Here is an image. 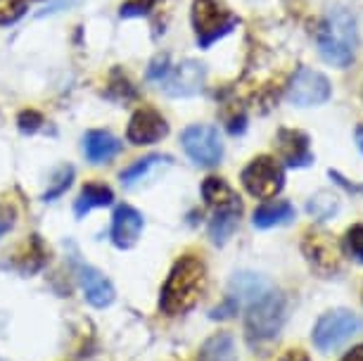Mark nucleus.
Here are the masks:
<instances>
[{
	"label": "nucleus",
	"mask_w": 363,
	"mask_h": 361,
	"mask_svg": "<svg viewBox=\"0 0 363 361\" xmlns=\"http://www.w3.org/2000/svg\"><path fill=\"white\" fill-rule=\"evenodd\" d=\"M190 22H193L197 45L202 50H209L211 45L218 43L223 36H228L235 29L240 19L218 0H195L193 12H190Z\"/></svg>",
	"instance_id": "7ed1b4c3"
},
{
	"label": "nucleus",
	"mask_w": 363,
	"mask_h": 361,
	"mask_svg": "<svg viewBox=\"0 0 363 361\" xmlns=\"http://www.w3.org/2000/svg\"><path fill=\"white\" fill-rule=\"evenodd\" d=\"M29 10V0H0V26L17 24Z\"/></svg>",
	"instance_id": "bb28decb"
},
{
	"label": "nucleus",
	"mask_w": 363,
	"mask_h": 361,
	"mask_svg": "<svg viewBox=\"0 0 363 361\" xmlns=\"http://www.w3.org/2000/svg\"><path fill=\"white\" fill-rule=\"evenodd\" d=\"M301 252L311 269L323 278L335 276L342 269V248L333 233L323 228H309L301 240Z\"/></svg>",
	"instance_id": "0eeeda50"
},
{
	"label": "nucleus",
	"mask_w": 363,
	"mask_h": 361,
	"mask_svg": "<svg viewBox=\"0 0 363 361\" xmlns=\"http://www.w3.org/2000/svg\"><path fill=\"white\" fill-rule=\"evenodd\" d=\"M74 181V167L72 165H62L55 169V174L50 176V181H48V188L43 193V200L45 202H52L57 200V197H62L67 190H69Z\"/></svg>",
	"instance_id": "b1692460"
},
{
	"label": "nucleus",
	"mask_w": 363,
	"mask_h": 361,
	"mask_svg": "<svg viewBox=\"0 0 363 361\" xmlns=\"http://www.w3.org/2000/svg\"><path fill=\"white\" fill-rule=\"evenodd\" d=\"M340 202L337 197H335L333 193H318L316 197H311L309 204H306V209H309V214L313 216V219H330V216L337 212Z\"/></svg>",
	"instance_id": "a878e982"
},
{
	"label": "nucleus",
	"mask_w": 363,
	"mask_h": 361,
	"mask_svg": "<svg viewBox=\"0 0 363 361\" xmlns=\"http://www.w3.org/2000/svg\"><path fill=\"white\" fill-rule=\"evenodd\" d=\"M240 214L238 212H221L214 214V219L209 223V235L216 245H223L233 235V231L238 228Z\"/></svg>",
	"instance_id": "393cba45"
},
{
	"label": "nucleus",
	"mask_w": 363,
	"mask_h": 361,
	"mask_svg": "<svg viewBox=\"0 0 363 361\" xmlns=\"http://www.w3.org/2000/svg\"><path fill=\"white\" fill-rule=\"evenodd\" d=\"M105 95L107 100L112 102H128V100H135L138 98V91H135V86L131 84V79L126 77L124 72L119 70V67H114L112 72H109V79H107V88H105Z\"/></svg>",
	"instance_id": "4be33fe9"
},
{
	"label": "nucleus",
	"mask_w": 363,
	"mask_h": 361,
	"mask_svg": "<svg viewBox=\"0 0 363 361\" xmlns=\"http://www.w3.org/2000/svg\"><path fill=\"white\" fill-rule=\"evenodd\" d=\"M171 70V57H169V52H160L152 62H150L147 67V81H152V84L160 86L164 79H167V74Z\"/></svg>",
	"instance_id": "7c9ffc66"
},
{
	"label": "nucleus",
	"mask_w": 363,
	"mask_h": 361,
	"mask_svg": "<svg viewBox=\"0 0 363 361\" xmlns=\"http://www.w3.org/2000/svg\"><path fill=\"white\" fill-rule=\"evenodd\" d=\"M45 124V117L40 114L38 110H33V107H29V110H22L17 114V126H19V131L22 133H36L40 131Z\"/></svg>",
	"instance_id": "c756f323"
},
{
	"label": "nucleus",
	"mask_w": 363,
	"mask_h": 361,
	"mask_svg": "<svg viewBox=\"0 0 363 361\" xmlns=\"http://www.w3.org/2000/svg\"><path fill=\"white\" fill-rule=\"evenodd\" d=\"M81 0H50L43 10L36 12V17H48V15H57V12H65V10H72L74 5H79Z\"/></svg>",
	"instance_id": "473e14b6"
},
{
	"label": "nucleus",
	"mask_w": 363,
	"mask_h": 361,
	"mask_svg": "<svg viewBox=\"0 0 363 361\" xmlns=\"http://www.w3.org/2000/svg\"><path fill=\"white\" fill-rule=\"evenodd\" d=\"M294 204L287 202V200H271V202H264L262 207L255 212V228H273V226H283V223H290L294 219Z\"/></svg>",
	"instance_id": "6ab92c4d"
},
{
	"label": "nucleus",
	"mask_w": 363,
	"mask_h": 361,
	"mask_svg": "<svg viewBox=\"0 0 363 361\" xmlns=\"http://www.w3.org/2000/svg\"><path fill=\"white\" fill-rule=\"evenodd\" d=\"M278 361H311V359H309V354H306V352H301V350H290V352H285Z\"/></svg>",
	"instance_id": "72a5a7b5"
},
{
	"label": "nucleus",
	"mask_w": 363,
	"mask_h": 361,
	"mask_svg": "<svg viewBox=\"0 0 363 361\" xmlns=\"http://www.w3.org/2000/svg\"><path fill=\"white\" fill-rule=\"evenodd\" d=\"M119 152H121V143L109 131L95 128V131H88L84 135V155L91 165H105V162H112Z\"/></svg>",
	"instance_id": "f3484780"
},
{
	"label": "nucleus",
	"mask_w": 363,
	"mask_h": 361,
	"mask_svg": "<svg viewBox=\"0 0 363 361\" xmlns=\"http://www.w3.org/2000/svg\"><path fill=\"white\" fill-rule=\"evenodd\" d=\"M342 361H363V345L354 347L352 352H347L345 357H342Z\"/></svg>",
	"instance_id": "f704fd0d"
},
{
	"label": "nucleus",
	"mask_w": 363,
	"mask_h": 361,
	"mask_svg": "<svg viewBox=\"0 0 363 361\" xmlns=\"http://www.w3.org/2000/svg\"><path fill=\"white\" fill-rule=\"evenodd\" d=\"M200 361H238L235 340L230 333H216L200 350Z\"/></svg>",
	"instance_id": "412c9836"
},
{
	"label": "nucleus",
	"mask_w": 363,
	"mask_h": 361,
	"mask_svg": "<svg viewBox=\"0 0 363 361\" xmlns=\"http://www.w3.org/2000/svg\"><path fill=\"white\" fill-rule=\"evenodd\" d=\"M169 135V124L162 117L160 110L150 105H140L138 110L131 114L126 126V140L131 145H155V143L164 140Z\"/></svg>",
	"instance_id": "9d476101"
},
{
	"label": "nucleus",
	"mask_w": 363,
	"mask_h": 361,
	"mask_svg": "<svg viewBox=\"0 0 363 361\" xmlns=\"http://www.w3.org/2000/svg\"><path fill=\"white\" fill-rule=\"evenodd\" d=\"M79 283L84 288L86 299L98 309H105L114 302V288L109 283V278L98 271L95 267H88V264H79Z\"/></svg>",
	"instance_id": "2eb2a0df"
},
{
	"label": "nucleus",
	"mask_w": 363,
	"mask_h": 361,
	"mask_svg": "<svg viewBox=\"0 0 363 361\" xmlns=\"http://www.w3.org/2000/svg\"><path fill=\"white\" fill-rule=\"evenodd\" d=\"M202 197L216 214H221V212L242 214V202H240V197L235 195V190H233L223 179H218V176H209V179H204Z\"/></svg>",
	"instance_id": "dca6fc26"
},
{
	"label": "nucleus",
	"mask_w": 363,
	"mask_h": 361,
	"mask_svg": "<svg viewBox=\"0 0 363 361\" xmlns=\"http://www.w3.org/2000/svg\"><path fill=\"white\" fill-rule=\"evenodd\" d=\"M48 264V248L40 235H29L8 255V267L22 276L38 274Z\"/></svg>",
	"instance_id": "ddd939ff"
},
{
	"label": "nucleus",
	"mask_w": 363,
	"mask_h": 361,
	"mask_svg": "<svg viewBox=\"0 0 363 361\" xmlns=\"http://www.w3.org/2000/svg\"><path fill=\"white\" fill-rule=\"evenodd\" d=\"M143 226H145V219L131 204H121V207L114 209L112 216V231H109V238L119 250H128L138 243V238L143 233Z\"/></svg>",
	"instance_id": "4468645a"
},
{
	"label": "nucleus",
	"mask_w": 363,
	"mask_h": 361,
	"mask_svg": "<svg viewBox=\"0 0 363 361\" xmlns=\"http://www.w3.org/2000/svg\"><path fill=\"white\" fill-rule=\"evenodd\" d=\"M345 248H347L349 257H352L354 262L363 264V226H361V223H356V226H352L347 231Z\"/></svg>",
	"instance_id": "cd10ccee"
},
{
	"label": "nucleus",
	"mask_w": 363,
	"mask_h": 361,
	"mask_svg": "<svg viewBox=\"0 0 363 361\" xmlns=\"http://www.w3.org/2000/svg\"><path fill=\"white\" fill-rule=\"evenodd\" d=\"M171 157H167V155H147V157H143V160H135L131 167H126L124 172H121V183L124 186H133V183H138L143 181L145 176L152 172L155 167H160V165H169Z\"/></svg>",
	"instance_id": "5701e85b"
},
{
	"label": "nucleus",
	"mask_w": 363,
	"mask_h": 361,
	"mask_svg": "<svg viewBox=\"0 0 363 361\" xmlns=\"http://www.w3.org/2000/svg\"><path fill=\"white\" fill-rule=\"evenodd\" d=\"M157 0H126L119 8L121 19H133V17H145L155 10Z\"/></svg>",
	"instance_id": "c85d7f7f"
},
{
	"label": "nucleus",
	"mask_w": 363,
	"mask_h": 361,
	"mask_svg": "<svg viewBox=\"0 0 363 361\" xmlns=\"http://www.w3.org/2000/svg\"><path fill=\"white\" fill-rule=\"evenodd\" d=\"M333 95V86L328 77H323L320 72L316 70H299L294 74L292 84L287 86V100L297 107H316V105H323V102L330 100Z\"/></svg>",
	"instance_id": "1a4fd4ad"
},
{
	"label": "nucleus",
	"mask_w": 363,
	"mask_h": 361,
	"mask_svg": "<svg viewBox=\"0 0 363 361\" xmlns=\"http://www.w3.org/2000/svg\"><path fill=\"white\" fill-rule=\"evenodd\" d=\"M361 299H363V290H361Z\"/></svg>",
	"instance_id": "e433bc0d"
},
{
	"label": "nucleus",
	"mask_w": 363,
	"mask_h": 361,
	"mask_svg": "<svg viewBox=\"0 0 363 361\" xmlns=\"http://www.w3.org/2000/svg\"><path fill=\"white\" fill-rule=\"evenodd\" d=\"M207 283V267L200 257L186 255L171 267L167 283L162 288L160 306L167 316H181L188 314L193 306L200 302V295L204 292Z\"/></svg>",
	"instance_id": "f257e3e1"
},
{
	"label": "nucleus",
	"mask_w": 363,
	"mask_h": 361,
	"mask_svg": "<svg viewBox=\"0 0 363 361\" xmlns=\"http://www.w3.org/2000/svg\"><path fill=\"white\" fill-rule=\"evenodd\" d=\"M181 145L197 167H216L223 160V140L218 128L193 124L181 133Z\"/></svg>",
	"instance_id": "6e6552de"
},
{
	"label": "nucleus",
	"mask_w": 363,
	"mask_h": 361,
	"mask_svg": "<svg viewBox=\"0 0 363 361\" xmlns=\"http://www.w3.org/2000/svg\"><path fill=\"white\" fill-rule=\"evenodd\" d=\"M285 323V299L276 290H269L266 295L257 297L247 306V316H245V331L252 345L269 343L278 338L280 328Z\"/></svg>",
	"instance_id": "20e7f679"
},
{
	"label": "nucleus",
	"mask_w": 363,
	"mask_h": 361,
	"mask_svg": "<svg viewBox=\"0 0 363 361\" xmlns=\"http://www.w3.org/2000/svg\"><path fill=\"white\" fill-rule=\"evenodd\" d=\"M112 202H114V190L100 181H91L81 188L77 202H74V214H77L79 219H84L88 212L100 209V207H109Z\"/></svg>",
	"instance_id": "a211bd4d"
},
{
	"label": "nucleus",
	"mask_w": 363,
	"mask_h": 361,
	"mask_svg": "<svg viewBox=\"0 0 363 361\" xmlns=\"http://www.w3.org/2000/svg\"><path fill=\"white\" fill-rule=\"evenodd\" d=\"M204 74H207V70H204L202 62L183 60L181 65H171L167 79L162 81L160 88L171 98H193L202 91Z\"/></svg>",
	"instance_id": "9b49d317"
},
{
	"label": "nucleus",
	"mask_w": 363,
	"mask_h": 361,
	"mask_svg": "<svg viewBox=\"0 0 363 361\" xmlns=\"http://www.w3.org/2000/svg\"><path fill=\"white\" fill-rule=\"evenodd\" d=\"M318 52L328 65L345 70L356 55V22L345 10H330L318 31Z\"/></svg>",
	"instance_id": "f03ea898"
},
{
	"label": "nucleus",
	"mask_w": 363,
	"mask_h": 361,
	"mask_svg": "<svg viewBox=\"0 0 363 361\" xmlns=\"http://www.w3.org/2000/svg\"><path fill=\"white\" fill-rule=\"evenodd\" d=\"M276 150L287 167L301 169V167H309L313 162L311 140L299 128H280L276 133Z\"/></svg>",
	"instance_id": "f8f14e48"
},
{
	"label": "nucleus",
	"mask_w": 363,
	"mask_h": 361,
	"mask_svg": "<svg viewBox=\"0 0 363 361\" xmlns=\"http://www.w3.org/2000/svg\"><path fill=\"white\" fill-rule=\"evenodd\" d=\"M356 145H359V150L363 152V124L356 126Z\"/></svg>",
	"instance_id": "c9c22d12"
},
{
	"label": "nucleus",
	"mask_w": 363,
	"mask_h": 361,
	"mask_svg": "<svg viewBox=\"0 0 363 361\" xmlns=\"http://www.w3.org/2000/svg\"><path fill=\"white\" fill-rule=\"evenodd\" d=\"M363 333V321L354 311L337 309L330 314H323L318 318V323L313 326L311 340L320 352H335L342 345H347L349 340Z\"/></svg>",
	"instance_id": "39448f33"
},
{
	"label": "nucleus",
	"mask_w": 363,
	"mask_h": 361,
	"mask_svg": "<svg viewBox=\"0 0 363 361\" xmlns=\"http://www.w3.org/2000/svg\"><path fill=\"white\" fill-rule=\"evenodd\" d=\"M15 221H17L15 207H12V204H8V202H0V238L8 233V231H12Z\"/></svg>",
	"instance_id": "2f4dec72"
},
{
	"label": "nucleus",
	"mask_w": 363,
	"mask_h": 361,
	"mask_svg": "<svg viewBox=\"0 0 363 361\" xmlns=\"http://www.w3.org/2000/svg\"><path fill=\"white\" fill-rule=\"evenodd\" d=\"M271 290L269 281L259 278L255 274H238L230 281V299L235 304H240V299H247V302H255L257 297L266 295Z\"/></svg>",
	"instance_id": "aec40b11"
},
{
	"label": "nucleus",
	"mask_w": 363,
	"mask_h": 361,
	"mask_svg": "<svg viewBox=\"0 0 363 361\" xmlns=\"http://www.w3.org/2000/svg\"><path fill=\"white\" fill-rule=\"evenodd\" d=\"M242 181L245 190L257 197V200H273L285 186V172L280 167V162L271 155H259L242 169Z\"/></svg>",
	"instance_id": "423d86ee"
}]
</instances>
